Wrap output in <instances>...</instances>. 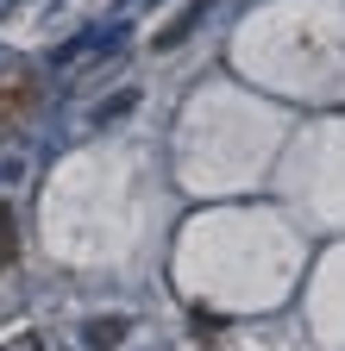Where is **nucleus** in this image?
I'll use <instances>...</instances> for the list:
<instances>
[{
    "label": "nucleus",
    "instance_id": "f257e3e1",
    "mask_svg": "<svg viewBox=\"0 0 345 351\" xmlns=\"http://www.w3.org/2000/svg\"><path fill=\"white\" fill-rule=\"evenodd\" d=\"M201 19H207V0H195V7H189L182 19H169V25H163V32L151 38V51H176V44H182L189 32H201Z\"/></svg>",
    "mask_w": 345,
    "mask_h": 351
},
{
    "label": "nucleus",
    "instance_id": "f03ea898",
    "mask_svg": "<svg viewBox=\"0 0 345 351\" xmlns=\"http://www.w3.org/2000/svg\"><path fill=\"white\" fill-rule=\"evenodd\" d=\"M82 339H88V351H107V345L126 339V320H88V326H82Z\"/></svg>",
    "mask_w": 345,
    "mask_h": 351
},
{
    "label": "nucleus",
    "instance_id": "7ed1b4c3",
    "mask_svg": "<svg viewBox=\"0 0 345 351\" xmlns=\"http://www.w3.org/2000/svg\"><path fill=\"white\" fill-rule=\"evenodd\" d=\"M7 263H13V213L0 207V270H7Z\"/></svg>",
    "mask_w": 345,
    "mask_h": 351
},
{
    "label": "nucleus",
    "instance_id": "20e7f679",
    "mask_svg": "<svg viewBox=\"0 0 345 351\" xmlns=\"http://www.w3.org/2000/svg\"><path fill=\"white\" fill-rule=\"evenodd\" d=\"M0 351H45V339H38V332H19V339H7Z\"/></svg>",
    "mask_w": 345,
    "mask_h": 351
}]
</instances>
